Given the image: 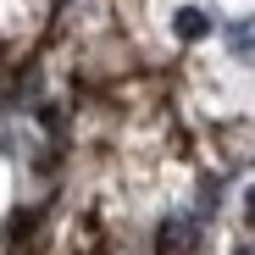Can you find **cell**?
I'll return each instance as SVG.
<instances>
[{"mask_svg":"<svg viewBox=\"0 0 255 255\" xmlns=\"http://www.w3.org/2000/svg\"><path fill=\"white\" fill-rule=\"evenodd\" d=\"M172 28H178V33H183V39H200V33H205V28H211V17H205V11H194V6H183V11H178V17H172Z\"/></svg>","mask_w":255,"mask_h":255,"instance_id":"cell-3","label":"cell"},{"mask_svg":"<svg viewBox=\"0 0 255 255\" xmlns=\"http://www.w3.org/2000/svg\"><path fill=\"white\" fill-rule=\"evenodd\" d=\"M244 255H255V250H244Z\"/></svg>","mask_w":255,"mask_h":255,"instance_id":"cell-5","label":"cell"},{"mask_svg":"<svg viewBox=\"0 0 255 255\" xmlns=\"http://www.w3.org/2000/svg\"><path fill=\"white\" fill-rule=\"evenodd\" d=\"M189 244H194V222L178 217V222H166V228H161V250H189Z\"/></svg>","mask_w":255,"mask_h":255,"instance_id":"cell-2","label":"cell"},{"mask_svg":"<svg viewBox=\"0 0 255 255\" xmlns=\"http://www.w3.org/2000/svg\"><path fill=\"white\" fill-rule=\"evenodd\" d=\"M228 50H233L239 61H255V17L228 22Z\"/></svg>","mask_w":255,"mask_h":255,"instance_id":"cell-1","label":"cell"},{"mask_svg":"<svg viewBox=\"0 0 255 255\" xmlns=\"http://www.w3.org/2000/svg\"><path fill=\"white\" fill-rule=\"evenodd\" d=\"M244 222H250V228H255V183H250V189H244Z\"/></svg>","mask_w":255,"mask_h":255,"instance_id":"cell-4","label":"cell"}]
</instances>
